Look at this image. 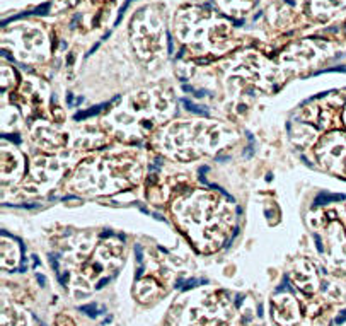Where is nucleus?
<instances>
[{"mask_svg":"<svg viewBox=\"0 0 346 326\" xmlns=\"http://www.w3.org/2000/svg\"><path fill=\"white\" fill-rule=\"evenodd\" d=\"M80 311H87V314H89V316H97V312H96V304L82 306V307H80Z\"/></svg>","mask_w":346,"mask_h":326,"instance_id":"nucleus-1","label":"nucleus"}]
</instances>
